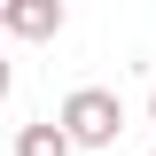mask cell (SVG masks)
I'll use <instances>...</instances> for the list:
<instances>
[{
    "instance_id": "obj_7",
    "label": "cell",
    "mask_w": 156,
    "mask_h": 156,
    "mask_svg": "<svg viewBox=\"0 0 156 156\" xmlns=\"http://www.w3.org/2000/svg\"><path fill=\"white\" fill-rule=\"evenodd\" d=\"M148 156H156V148H148Z\"/></svg>"
},
{
    "instance_id": "obj_6",
    "label": "cell",
    "mask_w": 156,
    "mask_h": 156,
    "mask_svg": "<svg viewBox=\"0 0 156 156\" xmlns=\"http://www.w3.org/2000/svg\"><path fill=\"white\" fill-rule=\"evenodd\" d=\"M0 8H8V0H0Z\"/></svg>"
},
{
    "instance_id": "obj_4",
    "label": "cell",
    "mask_w": 156,
    "mask_h": 156,
    "mask_svg": "<svg viewBox=\"0 0 156 156\" xmlns=\"http://www.w3.org/2000/svg\"><path fill=\"white\" fill-rule=\"evenodd\" d=\"M8 86H16V70H8V62H0V101H8Z\"/></svg>"
},
{
    "instance_id": "obj_1",
    "label": "cell",
    "mask_w": 156,
    "mask_h": 156,
    "mask_svg": "<svg viewBox=\"0 0 156 156\" xmlns=\"http://www.w3.org/2000/svg\"><path fill=\"white\" fill-rule=\"evenodd\" d=\"M55 133L70 140V156L78 148H117V140H125V101H117L109 86H70L62 109H55Z\"/></svg>"
},
{
    "instance_id": "obj_2",
    "label": "cell",
    "mask_w": 156,
    "mask_h": 156,
    "mask_svg": "<svg viewBox=\"0 0 156 156\" xmlns=\"http://www.w3.org/2000/svg\"><path fill=\"white\" fill-rule=\"evenodd\" d=\"M0 31L8 39H55L62 31V0H8L0 8Z\"/></svg>"
},
{
    "instance_id": "obj_3",
    "label": "cell",
    "mask_w": 156,
    "mask_h": 156,
    "mask_svg": "<svg viewBox=\"0 0 156 156\" xmlns=\"http://www.w3.org/2000/svg\"><path fill=\"white\" fill-rule=\"evenodd\" d=\"M16 156H70V140L55 133V117H39V125H23V133H16Z\"/></svg>"
},
{
    "instance_id": "obj_5",
    "label": "cell",
    "mask_w": 156,
    "mask_h": 156,
    "mask_svg": "<svg viewBox=\"0 0 156 156\" xmlns=\"http://www.w3.org/2000/svg\"><path fill=\"white\" fill-rule=\"evenodd\" d=\"M148 117H156V86H148Z\"/></svg>"
}]
</instances>
